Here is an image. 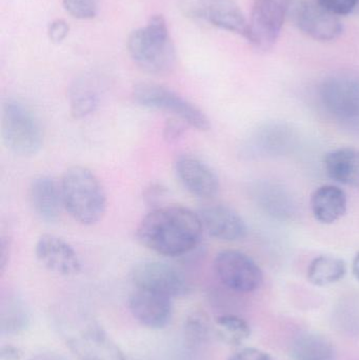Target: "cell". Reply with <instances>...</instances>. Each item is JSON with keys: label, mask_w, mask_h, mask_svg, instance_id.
<instances>
[{"label": "cell", "mask_w": 359, "mask_h": 360, "mask_svg": "<svg viewBox=\"0 0 359 360\" xmlns=\"http://www.w3.org/2000/svg\"><path fill=\"white\" fill-rule=\"evenodd\" d=\"M204 232L198 214L181 205L156 207L137 226V240L167 257H183L200 245Z\"/></svg>", "instance_id": "cell-1"}, {"label": "cell", "mask_w": 359, "mask_h": 360, "mask_svg": "<svg viewBox=\"0 0 359 360\" xmlns=\"http://www.w3.org/2000/svg\"><path fill=\"white\" fill-rule=\"evenodd\" d=\"M63 205L75 221L93 226L107 211V194L98 177L82 166H73L60 180Z\"/></svg>", "instance_id": "cell-2"}, {"label": "cell", "mask_w": 359, "mask_h": 360, "mask_svg": "<svg viewBox=\"0 0 359 360\" xmlns=\"http://www.w3.org/2000/svg\"><path fill=\"white\" fill-rule=\"evenodd\" d=\"M128 51L141 70L155 75L169 73L176 63L175 46L162 15H154L145 27L130 34Z\"/></svg>", "instance_id": "cell-3"}, {"label": "cell", "mask_w": 359, "mask_h": 360, "mask_svg": "<svg viewBox=\"0 0 359 360\" xmlns=\"http://www.w3.org/2000/svg\"><path fill=\"white\" fill-rule=\"evenodd\" d=\"M1 136L4 146L15 155L30 158L44 146V129L29 105L8 99L2 105Z\"/></svg>", "instance_id": "cell-4"}, {"label": "cell", "mask_w": 359, "mask_h": 360, "mask_svg": "<svg viewBox=\"0 0 359 360\" xmlns=\"http://www.w3.org/2000/svg\"><path fill=\"white\" fill-rule=\"evenodd\" d=\"M133 98L141 107L172 114L196 130L204 132L211 128L210 120L202 110L166 86L143 82L135 86Z\"/></svg>", "instance_id": "cell-5"}, {"label": "cell", "mask_w": 359, "mask_h": 360, "mask_svg": "<svg viewBox=\"0 0 359 360\" xmlns=\"http://www.w3.org/2000/svg\"><path fill=\"white\" fill-rule=\"evenodd\" d=\"M318 98L331 117L345 124H358L359 74L339 71L327 76L318 86Z\"/></svg>", "instance_id": "cell-6"}, {"label": "cell", "mask_w": 359, "mask_h": 360, "mask_svg": "<svg viewBox=\"0 0 359 360\" xmlns=\"http://www.w3.org/2000/svg\"><path fill=\"white\" fill-rule=\"evenodd\" d=\"M293 0H253L249 19L248 41L256 50L268 52L275 46Z\"/></svg>", "instance_id": "cell-7"}, {"label": "cell", "mask_w": 359, "mask_h": 360, "mask_svg": "<svg viewBox=\"0 0 359 360\" xmlns=\"http://www.w3.org/2000/svg\"><path fill=\"white\" fill-rule=\"evenodd\" d=\"M214 270L221 283L236 293H252L263 283L261 266L250 256L235 250L219 252L214 259Z\"/></svg>", "instance_id": "cell-8"}, {"label": "cell", "mask_w": 359, "mask_h": 360, "mask_svg": "<svg viewBox=\"0 0 359 360\" xmlns=\"http://www.w3.org/2000/svg\"><path fill=\"white\" fill-rule=\"evenodd\" d=\"M135 288L164 294L169 297H183L191 292L189 279L176 266L158 260L138 262L131 272Z\"/></svg>", "instance_id": "cell-9"}, {"label": "cell", "mask_w": 359, "mask_h": 360, "mask_svg": "<svg viewBox=\"0 0 359 360\" xmlns=\"http://www.w3.org/2000/svg\"><path fill=\"white\" fill-rule=\"evenodd\" d=\"M185 16L248 39L249 20L233 0H183Z\"/></svg>", "instance_id": "cell-10"}, {"label": "cell", "mask_w": 359, "mask_h": 360, "mask_svg": "<svg viewBox=\"0 0 359 360\" xmlns=\"http://www.w3.org/2000/svg\"><path fill=\"white\" fill-rule=\"evenodd\" d=\"M65 342L78 360H126L122 349L95 323L71 328Z\"/></svg>", "instance_id": "cell-11"}, {"label": "cell", "mask_w": 359, "mask_h": 360, "mask_svg": "<svg viewBox=\"0 0 359 360\" xmlns=\"http://www.w3.org/2000/svg\"><path fill=\"white\" fill-rule=\"evenodd\" d=\"M290 13L296 27L316 41H333L343 34L339 17L322 8L316 0H293Z\"/></svg>", "instance_id": "cell-12"}, {"label": "cell", "mask_w": 359, "mask_h": 360, "mask_svg": "<svg viewBox=\"0 0 359 360\" xmlns=\"http://www.w3.org/2000/svg\"><path fill=\"white\" fill-rule=\"evenodd\" d=\"M174 171L181 186L193 196L210 199L218 194L221 184L216 172L200 158L179 156L175 160Z\"/></svg>", "instance_id": "cell-13"}, {"label": "cell", "mask_w": 359, "mask_h": 360, "mask_svg": "<svg viewBox=\"0 0 359 360\" xmlns=\"http://www.w3.org/2000/svg\"><path fill=\"white\" fill-rule=\"evenodd\" d=\"M38 262L50 272L61 276H74L81 271V262L74 248L55 235H42L35 245Z\"/></svg>", "instance_id": "cell-14"}, {"label": "cell", "mask_w": 359, "mask_h": 360, "mask_svg": "<svg viewBox=\"0 0 359 360\" xmlns=\"http://www.w3.org/2000/svg\"><path fill=\"white\" fill-rule=\"evenodd\" d=\"M134 319L148 329H164L172 319V298L149 290L135 288L129 297Z\"/></svg>", "instance_id": "cell-15"}, {"label": "cell", "mask_w": 359, "mask_h": 360, "mask_svg": "<svg viewBox=\"0 0 359 360\" xmlns=\"http://www.w3.org/2000/svg\"><path fill=\"white\" fill-rule=\"evenodd\" d=\"M197 214L204 231L213 238L231 243L242 240L248 235L246 221L227 205H206L200 207Z\"/></svg>", "instance_id": "cell-16"}, {"label": "cell", "mask_w": 359, "mask_h": 360, "mask_svg": "<svg viewBox=\"0 0 359 360\" xmlns=\"http://www.w3.org/2000/svg\"><path fill=\"white\" fill-rule=\"evenodd\" d=\"M29 200L35 215L46 224H55L61 216L63 205L60 182L53 177H35L29 188Z\"/></svg>", "instance_id": "cell-17"}, {"label": "cell", "mask_w": 359, "mask_h": 360, "mask_svg": "<svg viewBox=\"0 0 359 360\" xmlns=\"http://www.w3.org/2000/svg\"><path fill=\"white\" fill-rule=\"evenodd\" d=\"M310 205L312 214L318 222L332 224L347 213L348 196L339 186L325 184L312 193Z\"/></svg>", "instance_id": "cell-18"}, {"label": "cell", "mask_w": 359, "mask_h": 360, "mask_svg": "<svg viewBox=\"0 0 359 360\" xmlns=\"http://www.w3.org/2000/svg\"><path fill=\"white\" fill-rule=\"evenodd\" d=\"M324 168L329 179L343 186L359 188V150L339 148L324 158Z\"/></svg>", "instance_id": "cell-19"}, {"label": "cell", "mask_w": 359, "mask_h": 360, "mask_svg": "<svg viewBox=\"0 0 359 360\" xmlns=\"http://www.w3.org/2000/svg\"><path fill=\"white\" fill-rule=\"evenodd\" d=\"M293 360H337V350L331 340L318 333L297 336L290 347Z\"/></svg>", "instance_id": "cell-20"}, {"label": "cell", "mask_w": 359, "mask_h": 360, "mask_svg": "<svg viewBox=\"0 0 359 360\" xmlns=\"http://www.w3.org/2000/svg\"><path fill=\"white\" fill-rule=\"evenodd\" d=\"M100 93L91 78L81 77L73 82L69 91V103L74 118L86 117L96 111Z\"/></svg>", "instance_id": "cell-21"}, {"label": "cell", "mask_w": 359, "mask_h": 360, "mask_svg": "<svg viewBox=\"0 0 359 360\" xmlns=\"http://www.w3.org/2000/svg\"><path fill=\"white\" fill-rule=\"evenodd\" d=\"M347 264L333 255H320L308 266L307 278L315 287H328L339 283L347 274Z\"/></svg>", "instance_id": "cell-22"}, {"label": "cell", "mask_w": 359, "mask_h": 360, "mask_svg": "<svg viewBox=\"0 0 359 360\" xmlns=\"http://www.w3.org/2000/svg\"><path fill=\"white\" fill-rule=\"evenodd\" d=\"M29 309L19 296H6L0 308V330L6 335H19L27 331L30 326Z\"/></svg>", "instance_id": "cell-23"}, {"label": "cell", "mask_w": 359, "mask_h": 360, "mask_svg": "<svg viewBox=\"0 0 359 360\" xmlns=\"http://www.w3.org/2000/svg\"><path fill=\"white\" fill-rule=\"evenodd\" d=\"M215 330L219 340L229 346H240L251 336L250 325L238 315L225 314L217 317Z\"/></svg>", "instance_id": "cell-24"}, {"label": "cell", "mask_w": 359, "mask_h": 360, "mask_svg": "<svg viewBox=\"0 0 359 360\" xmlns=\"http://www.w3.org/2000/svg\"><path fill=\"white\" fill-rule=\"evenodd\" d=\"M261 190L257 193V198L259 201H263V207L268 212L271 213V215L285 216L290 215L292 212V201H290L289 195H286L284 191L280 190V188H275V186H269L270 190Z\"/></svg>", "instance_id": "cell-25"}, {"label": "cell", "mask_w": 359, "mask_h": 360, "mask_svg": "<svg viewBox=\"0 0 359 360\" xmlns=\"http://www.w3.org/2000/svg\"><path fill=\"white\" fill-rule=\"evenodd\" d=\"M210 331V321L204 312L192 313L185 321V335L190 344H204L208 340Z\"/></svg>", "instance_id": "cell-26"}, {"label": "cell", "mask_w": 359, "mask_h": 360, "mask_svg": "<svg viewBox=\"0 0 359 360\" xmlns=\"http://www.w3.org/2000/svg\"><path fill=\"white\" fill-rule=\"evenodd\" d=\"M63 6L77 19H92L97 14V0H63Z\"/></svg>", "instance_id": "cell-27"}, {"label": "cell", "mask_w": 359, "mask_h": 360, "mask_svg": "<svg viewBox=\"0 0 359 360\" xmlns=\"http://www.w3.org/2000/svg\"><path fill=\"white\" fill-rule=\"evenodd\" d=\"M168 188L159 182L150 184L147 188L143 190V198L148 207H152V210L156 207H162V201L168 196Z\"/></svg>", "instance_id": "cell-28"}, {"label": "cell", "mask_w": 359, "mask_h": 360, "mask_svg": "<svg viewBox=\"0 0 359 360\" xmlns=\"http://www.w3.org/2000/svg\"><path fill=\"white\" fill-rule=\"evenodd\" d=\"M322 8L337 16L351 14L359 4V0H316Z\"/></svg>", "instance_id": "cell-29"}, {"label": "cell", "mask_w": 359, "mask_h": 360, "mask_svg": "<svg viewBox=\"0 0 359 360\" xmlns=\"http://www.w3.org/2000/svg\"><path fill=\"white\" fill-rule=\"evenodd\" d=\"M185 126H188V124L181 122V120H177V118H172V120H168L166 124H164V130H162L164 139L169 141V143L176 141L185 133Z\"/></svg>", "instance_id": "cell-30"}, {"label": "cell", "mask_w": 359, "mask_h": 360, "mask_svg": "<svg viewBox=\"0 0 359 360\" xmlns=\"http://www.w3.org/2000/svg\"><path fill=\"white\" fill-rule=\"evenodd\" d=\"M228 360H275L269 353L256 348H244L237 351Z\"/></svg>", "instance_id": "cell-31"}, {"label": "cell", "mask_w": 359, "mask_h": 360, "mask_svg": "<svg viewBox=\"0 0 359 360\" xmlns=\"http://www.w3.org/2000/svg\"><path fill=\"white\" fill-rule=\"evenodd\" d=\"M69 25L63 19H56L48 25V37L53 42H61L69 34Z\"/></svg>", "instance_id": "cell-32"}, {"label": "cell", "mask_w": 359, "mask_h": 360, "mask_svg": "<svg viewBox=\"0 0 359 360\" xmlns=\"http://www.w3.org/2000/svg\"><path fill=\"white\" fill-rule=\"evenodd\" d=\"M25 356V353L18 347L12 345H4L0 350V359L1 360H21Z\"/></svg>", "instance_id": "cell-33"}, {"label": "cell", "mask_w": 359, "mask_h": 360, "mask_svg": "<svg viewBox=\"0 0 359 360\" xmlns=\"http://www.w3.org/2000/svg\"><path fill=\"white\" fill-rule=\"evenodd\" d=\"M11 243L8 237L2 236L1 243H0V270L4 272L6 270V264L10 257Z\"/></svg>", "instance_id": "cell-34"}, {"label": "cell", "mask_w": 359, "mask_h": 360, "mask_svg": "<svg viewBox=\"0 0 359 360\" xmlns=\"http://www.w3.org/2000/svg\"><path fill=\"white\" fill-rule=\"evenodd\" d=\"M27 360H69L65 359L63 355L57 354V353L53 352H44L39 353V354L35 355V356L31 357Z\"/></svg>", "instance_id": "cell-35"}, {"label": "cell", "mask_w": 359, "mask_h": 360, "mask_svg": "<svg viewBox=\"0 0 359 360\" xmlns=\"http://www.w3.org/2000/svg\"><path fill=\"white\" fill-rule=\"evenodd\" d=\"M352 273H353L356 281H359V251L354 257L353 262H352Z\"/></svg>", "instance_id": "cell-36"}]
</instances>
